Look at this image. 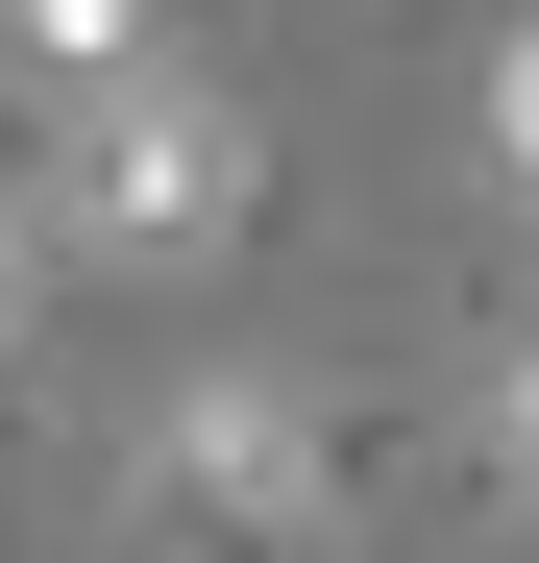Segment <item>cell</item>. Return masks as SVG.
I'll return each instance as SVG.
<instances>
[{
    "mask_svg": "<svg viewBox=\"0 0 539 563\" xmlns=\"http://www.w3.org/2000/svg\"><path fill=\"white\" fill-rule=\"evenodd\" d=\"M123 74H147V0H0V99H25V123L123 99Z\"/></svg>",
    "mask_w": 539,
    "mask_h": 563,
    "instance_id": "3",
    "label": "cell"
},
{
    "mask_svg": "<svg viewBox=\"0 0 539 563\" xmlns=\"http://www.w3.org/2000/svg\"><path fill=\"white\" fill-rule=\"evenodd\" d=\"M245 197H270V147H245L221 74H172V49L123 74V99H74V123H50V221L99 245V269H221Z\"/></svg>",
    "mask_w": 539,
    "mask_h": 563,
    "instance_id": "1",
    "label": "cell"
},
{
    "mask_svg": "<svg viewBox=\"0 0 539 563\" xmlns=\"http://www.w3.org/2000/svg\"><path fill=\"white\" fill-rule=\"evenodd\" d=\"M491 465L539 490V319H515V367H491Z\"/></svg>",
    "mask_w": 539,
    "mask_h": 563,
    "instance_id": "5",
    "label": "cell"
},
{
    "mask_svg": "<svg viewBox=\"0 0 539 563\" xmlns=\"http://www.w3.org/2000/svg\"><path fill=\"white\" fill-rule=\"evenodd\" d=\"M123 465H147L197 539H295V515H319V393H295V367H172Z\"/></svg>",
    "mask_w": 539,
    "mask_h": 563,
    "instance_id": "2",
    "label": "cell"
},
{
    "mask_svg": "<svg viewBox=\"0 0 539 563\" xmlns=\"http://www.w3.org/2000/svg\"><path fill=\"white\" fill-rule=\"evenodd\" d=\"M0 319H25V221H0Z\"/></svg>",
    "mask_w": 539,
    "mask_h": 563,
    "instance_id": "6",
    "label": "cell"
},
{
    "mask_svg": "<svg viewBox=\"0 0 539 563\" xmlns=\"http://www.w3.org/2000/svg\"><path fill=\"white\" fill-rule=\"evenodd\" d=\"M491 172L539 197V0H515V49H491Z\"/></svg>",
    "mask_w": 539,
    "mask_h": 563,
    "instance_id": "4",
    "label": "cell"
}]
</instances>
